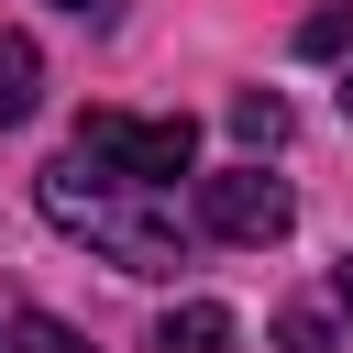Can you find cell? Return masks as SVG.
<instances>
[{
	"mask_svg": "<svg viewBox=\"0 0 353 353\" xmlns=\"http://www.w3.org/2000/svg\"><path fill=\"white\" fill-rule=\"evenodd\" d=\"M342 44H353V0H331V11L298 22V55H342Z\"/></svg>",
	"mask_w": 353,
	"mask_h": 353,
	"instance_id": "cell-7",
	"label": "cell"
},
{
	"mask_svg": "<svg viewBox=\"0 0 353 353\" xmlns=\"http://www.w3.org/2000/svg\"><path fill=\"white\" fill-rule=\"evenodd\" d=\"M287 221H298L287 176H265V165H221V176H199V232H221V243H287Z\"/></svg>",
	"mask_w": 353,
	"mask_h": 353,
	"instance_id": "cell-3",
	"label": "cell"
},
{
	"mask_svg": "<svg viewBox=\"0 0 353 353\" xmlns=\"http://www.w3.org/2000/svg\"><path fill=\"white\" fill-rule=\"evenodd\" d=\"M221 342H232V309L221 298H176L154 320V353H221Z\"/></svg>",
	"mask_w": 353,
	"mask_h": 353,
	"instance_id": "cell-4",
	"label": "cell"
},
{
	"mask_svg": "<svg viewBox=\"0 0 353 353\" xmlns=\"http://www.w3.org/2000/svg\"><path fill=\"white\" fill-rule=\"evenodd\" d=\"M55 11H77V22H110V11H121V0H55Z\"/></svg>",
	"mask_w": 353,
	"mask_h": 353,
	"instance_id": "cell-9",
	"label": "cell"
},
{
	"mask_svg": "<svg viewBox=\"0 0 353 353\" xmlns=\"http://www.w3.org/2000/svg\"><path fill=\"white\" fill-rule=\"evenodd\" d=\"M342 309H353V254H342Z\"/></svg>",
	"mask_w": 353,
	"mask_h": 353,
	"instance_id": "cell-10",
	"label": "cell"
},
{
	"mask_svg": "<svg viewBox=\"0 0 353 353\" xmlns=\"http://www.w3.org/2000/svg\"><path fill=\"white\" fill-rule=\"evenodd\" d=\"M276 331H287V353H331V320H320V309H287Z\"/></svg>",
	"mask_w": 353,
	"mask_h": 353,
	"instance_id": "cell-8",
	"label": "cell"
},
{
	"mask_svg": "<svg viewBox=\"0 0 353 353\" xmlns=\"http://www.w3.org/2000/svg\"><path fill=\"white\" fill-rule=\"evenodd\" d=\"M33 99H44V55H33V33H0V132L33 121Z\"/></svg>",
	"mask_w": 353,
	"mask_h": 353,
	"instance_id": "cell-5",
	"label": "cell"
},
{
	"mask_svg": "<svg viewBox=\"0 0 353 353\" xmlns=\"http://www.w3.org/2000/svg\"><path fill=\"white\" fill-rule=\"evenodd\" d=\"M0 353H11V342H0Z\"/></svg>",
	"mask_w": 353,
	"mask_h": 353,
	"instance_id": "cell-12",
	"label": "cell"
},
{
	"mask_svg": "<svg viewBox=\"0 0 353 353\" xmlns=\"http://www.w3.org/2000/svg\"><path fill=\"white\" fill-rule=\"evenodd\" d=\"M33 199H44V221H55L66 243L110 254L121 276H176V254H188V232H176V210H165L154 188L99 176V165H77V154H55V165L33 176Z\"/></svg>",
	"mask_w": 353,
	"mask_h": 353,
	"instance_id": "cell-1",
	"label": "cell"
},
{
	"mask_svg": "<svg viewBox=\"0 0 353 353\" xmlns=\"http://www.w3.org/2000/svg\"><path fill=\"white\" fill-rule=\"evenodd\" d=\"M342 110H353V77H342Z\"/></svg>",
	"mask_w": 353,
	"mask_h": 353,
	"instance_id": "cell-11",
	"label": "cell"
},
{
	"mask_svg": "<svg viewBox=\"0 0 353 353\" xmlns=\"http://www.w3.org/2000/svg\"><path fill=\"white\" fill-rule=\"evenodd\" d=\"M232 132H243L254 154H276V143H287V99H276V88H243V99H232Z\"/></svg>",
	"mask_w": 353,
	"mask_h": 353,
	"instance_id": "cell-6",
	"label": "cell"
},
{
	"mask_svg": "<svg viewBox=\"0 0 353 353\" xmlns=\"http://www.w3.org/2000/svg\"><path fill=\"white\" fill-rule=\"evenodd\" d=\"M188 154H199V121H188V110H176V121H143V110H88V121H77V165L132 176V188L188 176Z\"/></svg>",
	"mask_w": 353,
	"mask_h": 353,
	"instance_id": "cell-2",
	"label": "cell"
}]
</instances>
